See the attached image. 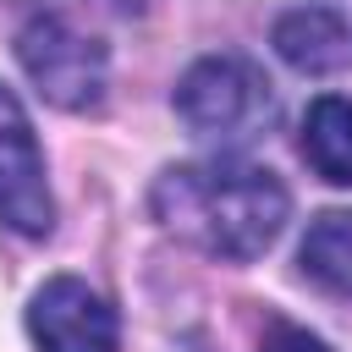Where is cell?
<instances>
[{"label": "cell", "instance_id": "cell-3", "mask_svg": "<svg viewBox=\"0 0 352 352\" xmlns=\"http://www.w3.org/2000/svg\"><path fill=\"white\" fill-rule=\"evenodd\" d=\"M16 60L28 72V82L55 104V110H94L104 99V44L77 33L66 16L55 11H33L16 33Z\"/></svg>", "mask_w": 352, "mask_h": 352}, {"label": "cell", "instance_id": "cell-9", "mask_svg": "<svg viewBox=\"0 0 352 352\" xmlns=\"http://www.w3.org/2000/svg\"><path fill=\"white\" fill-rule=\"evenodd\" d=\"M258 352H330V341H319V336H314V330H302V324H286V319H275V324L264 330Z\"/></svg>", "mask_w": 352, "mask_h": 352}, {"label": "cell", "instance_id": "cell-1", "mask_svg": "<svg viewBox=\"0 0 352 352\" xmlns=\"http://www.w3.org/2000/svg\"><path fill=\"white\" fill-rule=\"evenodd\" d=\"M148 209L170 236L192 242L198 253L248 264L280 236L292 214V192L280 187L275 170L220 154V160L165 165L148 187Z\"/></svg>", "mask_w": 352, "mask_h": 352}, {"label": "cell", "instance_id": "cell-6", "mask_svg": "<svg viewBox=\"0 0 352 352\" xmlns=\"http://www.w3.org/2000/svg\"><path fill=\"white\" fill-rule=\"evenodd\" d=\"M275 55L308 77L341 72L352 66V16L336 6H292L275 22Z\"/></svg>", "mask_w": 352, "mask_h": 352}, {"label": "cell", "instance_id": "cell-5", "mask_svg": "<svg viewBox=\"0 0 352 352\" xmlns=\"http://www.w3.org/2000/svg\"><path fill=\"white\" fill-rule=\"evenodd\" d=\"M28 336L38 352H116L121 319L88 280L55 275L28 302Z\"/></svg>", "mask_w": 352, "mask_h": 352}, {"label": "cell", "instance_id": "cell-2", "mask_svg": "<svg viewBox=\"0 0 352 352\" xmlns=\"http://www.w3.org/2000/svg\"><path fill=\"white\" fill-rule=\"evenodd\" d=\"M176 116L187 121L192 138L204 143H220V148H236V143H253L275 126L280 116V99L264 77V66H253L248 55H204L182 72L176 94H170Z\"/></svg>", "mask_w": 352, "mask_h": 352}, {"label": "cell", "instance_id": "cell-4", "mask_svg": "<svg viewBox=\"0 0 352 352\" xmlns=\"http://www.w3.org/2000/svg\"><path fill=\"white\" fill-rule=\"evenodd\" d=\"M0 226L16 236H50V226H55L44 148L11 88H0Z\"/></svg>", "mask_w": 352, "mask_h": 352}, {"label": "cell", "instance_id": "cell-7", "mask_svg": "<svg viewBox=\"0 0 352 352\" xmlns=\"http://www.w3.org/2000/svg\"><path fill=\"white\" fill-rule=\"evenodd\" d=\"M302 160L324 182L352 187V99L324 94V99L308 104V116H302Z\"/></svg>", "mask_w": 352, "mask_h": 352}, {"label": "cell", "instance_id": "cell-8", "mask_svg": "<svg viewBox=\"0 0 352 352\" xmlns=\"http://www.w3.org/2000/svg\"><path fill=\"white\" fill-rule=\"evenodd\" d=\"M297 264L314 286L336 292V297H352V209H324L308 220L302 231V248H297Z\"/></svg>", "mask_w": 352, "mask_h": 352}]
</instances>
